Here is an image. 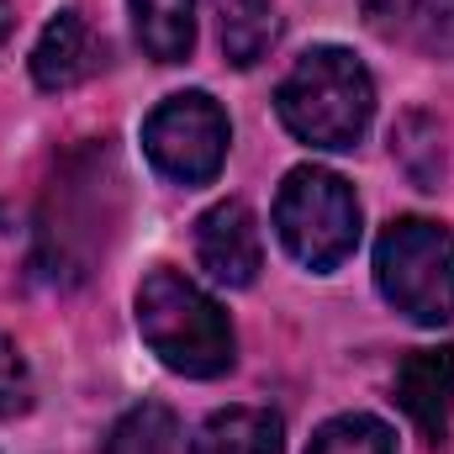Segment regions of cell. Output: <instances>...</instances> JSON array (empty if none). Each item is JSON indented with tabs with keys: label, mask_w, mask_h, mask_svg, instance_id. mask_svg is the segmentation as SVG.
Masks as SVG:
<instances>
[{
	"label": "cell",
	"mask_w": 454,
	"mask_h": 454,
	"mask_svg": "<svg viewBox=\"0 0 454 454\" xmlns=\"http://www.w3.org/2000/svg\"><path fill=\"white\" fill-rule=\"evenodd\" d=\"M275 112L307 148L343 153L364 137L375 116V80L348 48H312L275 90Z\"/></svg>",
	"instance_id": "6da1fadb"
},
{
	"label": "cell",
	"mask_w": 454,
	"mask_h": 454,
	"mask_svg": "<svg viewBox=\"0 0 454 454\" xmlns=\"http://www.w3.org/2000/svg\"><path fill=\"white\" fill-rule=\"evenodd\" d=\"M137 333L159 354V364H169L175 375L191 380H212L232 370V323L227 312L180 270L159 264L153 275H143L137 286Z\"/></svg>",
	"instance_id": "7a4b0ae2"
},
{
	"label": "cell",
	"mask_w": 454,
	"mask_h": 454,
	"mask_svg": "<svg viewBox=\"0 0 454 454\" xmlns=\"http://www.w3.org/2000/svg\"><path fill=\"white\" fill-rule=\"evenodd\" d=\"M380 296L418 328L454 317V232L428 217H396L375 243Z\"/></svg>",
	"instance_id": "3957f363"
},
{
	"label": "cell",
	"mask_w": 454,
	"mask_h": 454,
	"mask_svg": "<svg viewBox=\"0 0 454 454\" xmlns=\"http://www.w3.org/2000/svg\"><path fill=\"white\" fill-rule=\"evenodd\" d=\"M275 232L286 243V254L307 270H339L343 259L354 254L359 243V196L354 185L333 175V169H317V164H301L286 175L280 196H275Z\"/></svg>",
	"instance_id": "277c9868"
},
{
	"label": "cell",
	"mask_w": 454,
	"mask_h": 454,
	"mask_svg": "<svg viewBox=\"0 0 454 454\" xmlns=\"http://www.w3.org/2000/svg\"><path fill=\"white\" fill-rule=\"evenodd\" d=\"M227 143H232L227 112L207 90H180V96L159 101L148 112V121H143V153L175 185L217 180V169L227 159Z\"/></svg>",
	"instance_id": "5b68a950"
},
{
	"label": "cell",
	"mask_w": 454,
	"mask_h": 454,
	"mask_svg": "<svg viewBox=\"0 0 454 454\" xmlns=\"http://www.w3.org/2000/svg\"><path fill=\"white\" fill-rule=\"evenodd\" d=\"M196 259L227 291L254 286V275L264 264V243H259L254 212L243 201H217L212 212H201V223H196Z\"/></svg>",
	"instance_id": "8992f818"
},
{
	"label": "cell",
	"mask_w": 454,
	"mask_h": 454,
	"mask_svg": "<svg viewBox=\"0 0 454 454\" xmlns=\"http://www.w3.org/2000/svg\"><path fill=\"white\" fill-rule=\"evenodd\" d=\"M396 407L412 418V428L428 444H444L454 428V343L412 348L396 364Z\"/></svg>",
	"instance_id": "52a82bcc"
},
{
	"label": "cell",
	"mask_w": 454,
	"mask_h": 454,
	"mask_svg": "<svg viewBox=\"0 0 454 454\" xmlns=\"http://www.w3.org/2000/svg\"><path fill=\"white\" fill-rule=\"evenodd\" d=\"M90 59H96V43H90L85 16L59 11L32 48V80H37V90H69L90 74Z\"/></svg>",
	"instance_id": "ba28073f"
},
{
	"label": "cell",
	"mask_w": 454,
	"mask_h": 454,
	"mask_svg": "<svg viewBox=\"0 0 454 454\" xmlns=\"http://www.w3.org/2000/svg\"><path fill=\"white\" fill-rule=\"evenodd\" d=\"M191 454H286V428L270 407H223L201 423Z\"/></svg>",
	"instance_id": "9c48e42d"
},
{
	"label": "cell",
	"mask_w": 454,
	"mask_h": 454,
	"mask_svg": "<svg viewBox=\"0 0 454 454\" xmlns=\"http://www.w3.org/2000/svg\"><path fill=\"white\" fill-rule=\"evenodd\" d=\"M132 32L153 64H180L196 48V0H127Z\"/></svg>",
	"instance_id": "30bf717a"
},
{
	"label": "cell",
	"mask_w": 454,
	"mask_h": 454,
	"mask_svg": "<svg viewBox=\"0 0 454 454\" xmlns=\"http://www.w3.org/2000/svg\"><path fill=\"white\" fill-rule=\"evenodd\" d=\"M217 37L232 69H254L280 37V16L270 0H217Z\"/></svg>",
	"instance_id": "8fae6325"
},
{
	"label": "cell",
	"mask_w": 454,
	"mask_h": 454,
	"mask_svg": "<svg viewBox=\"0 0 454 454\" xmlns=\"http://www.w3.org/2000/svg\"><path fill=\"white\" fill-rule=\"evenodd\" d=\"M180 450V423L169 407L159 402H137L116 418L112 439H106V454H175Z\"/></svg>",
	"instance_id": "7c38bea8"
},
{
	"label": "cell",
	"mask_w": 454,
	"mask_h": 454,
	"mask_svg": "<svg viewBox=\"0 0 454 454\" xmlns=\"http://www.w3.org/2000/svg\"><path fill=\"white\" fill-rule=\"evenodd\" d=\"M307 454H396V439H391V428L380 418L343 412V418H328L312 434V450Z\"/></svg>",
	"instance_id": "4fadbf2b"
},
{
	"label": "cell",
	"mask_w": 454,
	"mask_h": 454,
	"mask_svg": "<svg viewBox=\"0 0 454 454\" xmlns=\"http://www.w3.org/2000/svg\"><path fill=\"white\" fill-rule=\"evenodd\" d=\"M32 407V370L21 348L0 333V418H21Z\"/></svg>",
	"instance_id": "5bb4252c"
},
{
	"label": "cell",
	"mask_w": 454,
	"mask_h": 454,
	"mask_svg": "<svg viewBox=\"0 0 454 454\" xmlns=\"http://www.w3.org/2000/svg\"><path fill=\"white\" fill-rule=\"evenodd\" d=\"M391 153L407 164V175L418 180V153H428L434 164H444V153H439V132H434V121L428 116H407L396 132H391Z\"/></svg>",
	"instance_id": "9a60e30c"
},
{
	"label": "cell",
	"mask_w": 454,
	"mask_h": 454,
	"mask_svg": "<svg viewBox=\"0 0 454 454\" xmlns=\"http://www.w3.org/2000/svg\"><path fill=\"white\" fill-rule=\"evenodd\" d=\"M418 43L434 53H454V0H412Z\"/></svg>",
	"instance_id": "2e32d148"
},
{
	"label": "cell",
	"mask_w": 454,
	"mask_h": 454,
	"mask_svg": "<svg viewBox=\"0 0 454 454\" xmlns=\"http://www.w3.org/2000/svg\"><path fill=\"white\" fill-rule=\"evenodd\" d=\"M5 37H11V5L0 0V48H5Z\"/></svg>",
	"instance_id": "e0dca14e"
}]
</instances>
